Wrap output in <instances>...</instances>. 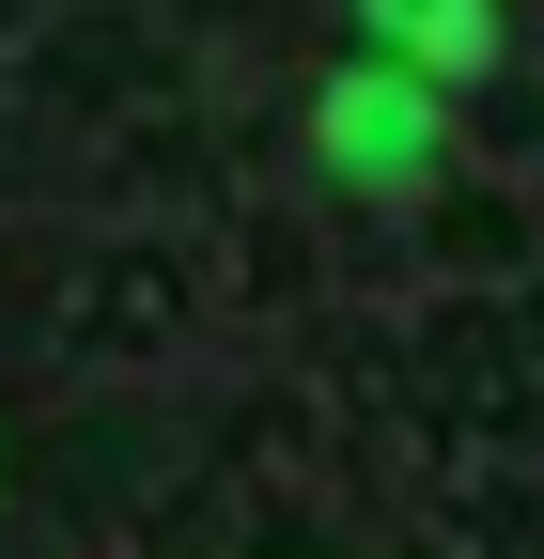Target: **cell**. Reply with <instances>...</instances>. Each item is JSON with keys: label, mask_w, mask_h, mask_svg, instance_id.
Segmentation results:
<instances>
[{"label": "cell", "mask_w": 544, "mask_h": 559, "mask_svg": "<svg viewBox=\"0 0 544 559\" xmlns=\"http://www.w3.org/2000/svg\"><path fill=\"white\" fill-rule=\"evenodd\" d=\"M311 156L343 171L358 202H421L436 187V156H451V94H421L404 62H327V94H311Z\"/></svg>", "instance_id": "cell-1"}, {"label": "cell", "mask_w": 544, "mask_h": 559, "mask_svg": "<svg viewBox=\"0 0 544 559\" xmlns=\"http://www.w3.org/2000/svg\"><path fill=\"white\" fill-rule=\"evenodd\" d=\"M343 16H358V62H404L421 94L498 79V0H343Z\"/></svg>", "instance_id": "cell-2"}]
</instances>
